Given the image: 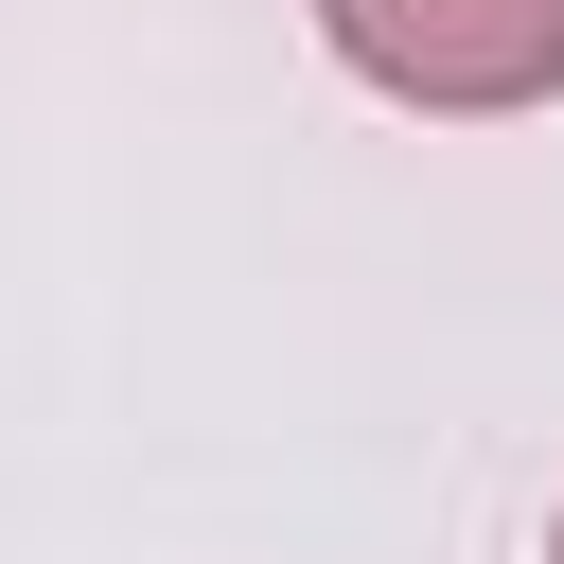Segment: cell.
<instances>
[{
	"label": "cell",
	"mask_w": 564,
	"mask_h": 564,
	"mask_svg": "<svg viewBox=\"0 0 564 564\" xmlns=\"http://www.w3.org/2000/svg\"><path fill=\"white\" fill-rule=\"evenodd\" d=\"M335 18V53L370 70V88H405V106H546L564 88V0H317Z\"/></svg>",
	"instance_id": "obj_1"
},
{
	"label": "cell",
	"mask_w": 564,
	"mask_h": 564,
	"mask_svg": "<svg viewBox=\"0 0 564 564\" xmlns=\"http://www.w3.org/2000/svg\"><path fill=\"white\" fill-rule=\"evenodd\" d=\"M546 564H564V546H546Z\"/></svg>",
	"instance_id": "obj_2"
}]
</instances>
